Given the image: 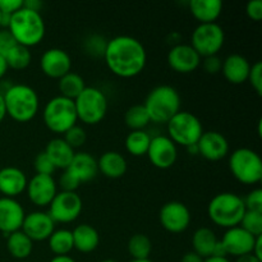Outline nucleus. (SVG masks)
Instances as JSON below:
<instances>
[{
	"instance_id": "1",
	"label": "nucleus",
	"mask_w": 262,
	"mask_h": 262,
	"mask_svg": "<svg viewBox=\"0 0 262 262\" xmlns=\"http://www.w3.org/2000/svg\"><path fill=\"white\" fill-rule=\"evenodd\" d=\"M104 60L109 71L120 78H133L141 74L147 64V51L136 37L115 36L107 40Z\"/></svg>"
},
{
	"instance_id": "2",
	"label": "nucleus",
	"mask_w": 262,
	"mask_h": 262,
	"mask_svg": "<svg viewBox=\"0 0 262 262\" xmlns=\"http://www.w3.org/2000/svg\"><path fill=\"white\" fill-rule=\"evenodd\" d=\"M3 97L7 115L18 123L31 122L40 109V97L28 84H10L3 91Z\"/></svg>"
},
{
	"instance_id": "3",
	"label": "nucleus",
	"mask_w": 262,
	"mask_h": 262,
	"mask_svg": "<svg viewBox=\"0 0 262 262\" xmlns=\"http://www.w3.org/2000/svg\"><path fill=\"white\" fill-rule=\"evenodd\" d=\"M8 31L12 33L18 45L30 49L38 45L43 40L46 25L41 13L23 7L22 9L12 14Z\"/></svg>"
},
{
	"instance_id": "4",
	"label": "nucleus",
	"mask_w": 262,
	"mask_h": 262,
	"mask_svg": "<svg viewBox=\"0 0 262 262\" xmlns=\"http://www.w3.org/2000/svg\"><path fill=\"white\" fill-rule=\"evenodd\" d=\"M181 95L169 84L156 86L146 96L143 106L147 112L150 122L166 124L171 118L181 112Z\"/></svg>"
},
{
	"instance_id": "5",
	"label": "nucleus",
	"mask_w": 262,
	"mask_h": 262,
	"mask_svg": "<svg viewBox=\"0 0 262 262\" xmlns=\"http://www.w3.org/2000/svg\"><path fill=\"white\" fill-rule=\"evenodd\" d=\"M246 212L243 197L233 192H222L211 199L207 205L209 219L224 229L238 227Z\"/></svg>"
},
{
	"instance_id": "6",
	"label": "nucleus",
	"mask_w": 262,
	"mask_h": 262,
	"mask_svg": "<svg viewBox=\"0 0 262 262\" xmlns=\"http://www.w3.org/2000/svg\"><path fill=\"white\" fill-rule=\"evenodd\" d=\"M42 120L45 127L56 135H64L78 123L74 100L54 96L45 104L42 110Z\"/></svg>"
},
{
	"instance_id": "7",
	"label": "nucleus",
	"mask_w": 262,
	"mask_h": 262,
	"mask_svg": "<svg viewBox=\"0 0 262 262\" xmlns=\"http://www.w3.org/2000/svg\"><path fill=\"white\" fill-rule=\"evenodd\" d=\"M77 118L86 125H96L106 117L109 102L107 97L100 89L86 86V89L74 100Z\"/></svg>"
},
{
	"instance_id": "8",
	"label": "nucleus",
	"mask_w": 262,
	"mask_h": 262,
	"mask_svg": "<svg viewBox=\"0 0 262 262\" xmlns=\"http://www.w3.org/2000/svg\"><path fill=\"white\" fill-rule=\"evenodd\" d=\"M229 169L239 183L251 186L262 181V160L252 148L239 147L229 156Z\"/></svg>"
},
{
	"instance_id": "9",
	"label": "nucleus",
	"mask_w": 262,
	"mask_h": 262,
	"mask_svg": "<svg viewBox=\"0 0 262 262\" xmlns=\"http://www.w3.org/2000/svg\"><path fill=\"white\" fill-rule=\"evenodd\" d=\"M168 137L177 146L189 147L197 145L204 133V127L199 118L189 112H179L168 123Z\"/></svg>"
},
{
	"instance_id": "10",
	"label": "nucleus",
	"mask_w": 262,
	"mask_h": 262,
	"mask_svg": "<svg viewBox=\"0 0 262 262\" xmlns=\"http://www.w3.org/2000/svg\"><path fill=\"white\" fill-rule=\"evenodd\" d=\"M225 43V32L219 23L199 25L191 36L189 45L201 58L217 55Z\"/></svg>"
},
{
	"instance_id": "11",
	"label": "nucleus",
	"mask_w": 262,
	"mask_h": 262,
	"mask_svg": "<svg viewBox=\"0 0 262 262\" xmlns=\"http://www.w3.org/2000/svg\"><path fill=\"white\" fill-rule=\"evenodd\" d=\"M83 209V202L77 192H58L51 204L49 205L48 214L54 223L69 224L77 220Z\"/></svg>"
},
{
	"instance_id": "12",
	"label": "nucleus",
	"mask_w": 262,
	"mask_h": 262,
	"mask_svg": "<svg viewBox=\"0 0 262 262\" xmlns=\"http://www.w3.org/2000/svg\"><path fill=\"white\" fill-rule=\"evenodd\" d=\"M159 220L166 232L178 234L188 229L192 216L187 205L179 201H170L164 204L160 209Z\"/></svg>"
},
{
	"instance_id": "13",
	"label": "nucleus",
	"mask_w": 262,
	"mask_h": 262,
	"mask_svg": "<svg viewBox=\"0 0 262 262\" xmlns=\"http://www.w3.org/2000/svg\"><path fill=\"white\" fill-rule=\"evenodd\" d=\"M146 155L155 168L165 170L176 164L177 159H178V147L168 136L159 135L151 137V142Z\"/></svg>"
},
{
	"instance_id": "14",
	"label": "nucleus",
	"mask_w": 262,
	"mask_h": 262,
	"mask_svg": "<svg viewBox=\"0 0 262 262\" xmlns=\"http://www.w3.org/2000/svg\"><path fill=\"white\" fill-rule=\"evenodd\" d=\"M28 200L37 207H49L54 197L58 193V184L53 176L35 174L28 181L27 188Z\"/></svg>"
},
{
	"instance_id": "15",
	"label": "nucleus",
	"mask_w": 262,
	"mask_h": 262,
	"mask_svg": "<svg viewBox=\"0 0 262 262\" xmlns=\"http://www.w3.org/2000/svg\"><path fill=\"white\" fill-rule=\"evenodd\" d=\"M202 58L189 43H177L169 50L168 64L174 72L188 74L201 66Z\"/></svg>"
},
{
	"instance_id": "16",
	"label": "nucleus",
	"mask_w": 262,
	"mask_h": 262,
	"mask_svg": "<svg viewBox=\"0 0 262 262\" xmlns=\"http://www.w3.org/2000/svg\"><path fill=\"white\" fill-rule=\"evenodd\" d=\"M22 230L32 242L48 241L55 230V223L45 211H32L26 214L22 224Z\"/></svg>"
},
{
	"instance_id": "17",
	"label": "nucleus",
	"mask_w": 262,
	"mask_h": 262,
	"mask_svg": "<svg viewBox=\"0 0 262 262\" xmlns=\"http://www.w3.org/2000/svg\"><path fill=\"white\" fill-rule=\"evenodd\" d=\"M41 72L46 77L53 79H60L71 72L72 59L66 50L59 48H51L43 51L40 58Z\"/></svg>"
},
{
	"instance_id": "18",
	"label": "nucleus",
	"mask_w": 262,
	"mask_h": 262,
	"mask_svg": "<svg viewBox=\"0 0 262 262\" xmlns=\"http://www.w3.org/2000/svg\"><path fill=\"white\" fill-rule=\"evenodd\" d=\"M260 237V235H258ZM256 238L248 232H246L239 225L230 229L225 230L224 235L220 239L223 247L225 248L227 256H234L241 257L243 255L252 253L253 246H255Z\"/></svg>"
},
{
	"instance_id": "19",
	"label": "nucleus",
	"mask_w": 262,
	"mask_h": 262,
	"mask_svg": "<svg viewBox=\"0 0 262 262\" xmlns=\"http://www.w3.org/2000/svg\"><path fill=\"white\" fill-rule=\"evenodd\" d=\"M26 211L20 202L9 197H0V232L8 237L22 229Z\"/></svg>"
},
{
	"instance_id": "20",
	"label": "nucleus",
	"mask_w": 262,
	"mask_h": 262,
	"mask_svg": "<svg viewBox=\"0 0 262 262\" xmlns=\"http://www.w3.org/2000/svg\"><path fill=\"white\" fill-rule=\"evenodd\" d=\"M199 155L209 161H219L229 154V142L224 135L216 130H207L202 133L197 142Z\"/></svg>"
},
{
	"instance_id": "21",
	"label": "nucleus",
	"mask_w": 262,
	"mask_h": 262,
	"mask_svg": "<svg viewBox=\"0 0 262 262\" xmlns=\"http://www.w3.org/2000/svg\"><path fill=\"white\" fill-rule=\"evenodd\" d=\"M27 183V176L17 166H4L0 169V193L3 197L15 199L26 192Z\"/></svg>"
},
{
	"instance_id": "22",
	"label": "nucleus",
	"mask_w": 262,
	"mask_h": 262,
	"mask_svg": "<svg viewBox=\"0 0 262 262\" xmlns=\"http://www.w3.org/2000/svg\"><path fill=\"white\" fill-rule=\"evenodd\" d=\"M250 69L251 63L241 54H230L223 60L222 73L232 84H242L247 82Z\"/></svg>"
},
{
	"instance_id": "23",
	"label": "nucleus",
	"mask_w": 262,
	"mask_h": 262,
	"mask_svg": "<svg viewBox=\"0 0 262 262\" xmlns=\"http://www.w3.org/2000/svg\"><path fill=\"white\" fill-rule=\"evenodd\" d=\"M67 170L79 182V183H84V182H90L92 179L96 178L99 174V168H97V160L95 156H92L89 152H76L73 159H72L71 164H69Z\"/></svg>"
},
{
	"instance_id": "24",
	"label": "nucleus",
	"mask_w": 262,
	"mask_h": 262,
	"mask_svg": "<svg viewBox=\"0 0 262 262\" xmlns=\"http://www.w3.org/2000/svg\"><path fill=\"white\" fill-rule=\"evenodd\" d=\"M97 168L106 178L118 179L127 173L128 163L122 154L117 151H106L97 160Z\"/></svg>"
},
{
	"instance_id": "25",
	"label": "nucleus",
	"mask_w": 262,
	"mask_h": 262,
	"mask_svg": "<svg viewBox=\"0 0 262 262\" xmlns=\"http://www.w3.org/2000/svg\"><path fill=\"white\" fill-rule=\"evenodd\" d=\"M45 154L55 169L66 170L68 169L76 151L63 140V137H56L49 141L45 147Z\"/></svg>"
},
{
	"instance_id": "26",
	"label": "nucleus",
	"mask_w": 262,
	"mask_h": 262,
	"mask_svg": "<svg viewBox=\"0 0 262 262\" xmlns=\"http://www.w3.org/2000/svg\"><path fill=\"white\" fill-rule=\"evenodd\" d=\"M189 10L200 25L216 23L223 12V3L220 0H191Z\"/></svg>"
},
{
	"instance_id": "27",
	"label": "nucleus",
	"mask_w": 262,
	"mask_h": 262,
	"mask_svg": "<svg viewBox=\"0 0 262 262\" xmlns=\"http://www.w3.org/2000/svg\"><path fill=\"white\" fill-rule=\"evenodd\" d=\"M73 247L81 253H91L99 247L100 235L95 227L89 224H79L72 230Z\"/></svg>"
},
{
	"instance_id": "28",
	"label": "nucleus",
	"mask_w": 262,
	"mask_h": 262,
	"mask_svg": "<svg viewBox=\"0 0 262 262\" xmlns=\"http://www.w3.org/2000/svg\"><path fill=\"white\" fill-rule=\"evenodd\" d=\"M217 237L214 230L210 228H199L192 235V246L193 252H196L200 257L205 258L211 257L214 253L215 246L217 243Z\"/></svg>"
},
{
	"instance_id": "29",
	"label": "nucleus",
	"mask_w": 262,
	"mask_h": 262,
	"mask_svg": "<svg viewBox=\"0 0 262 262\" xmlns=\"http://www.w3.org/2000/svg\"><path fill=\"white\" fill-rule=\"evenodd\" d=\"M7 250L12 257L25 260L32 253L33 242L22 230H17L7 237Z\"/></svg>"
},
{
	"instance_id": "30",
	"label": "nucleus",
	"mask_w": 262,
	"mask_h": 262,
	"mask_svg": "<svg viewBox=\"0 0 262 262\" xmlns=\"http://www.w3.org/2000/svg\"><path fill=\"white\" fill-rule=\"evenodd\" d=\"M49 248L55 256H68L74 250L73 235L69 229H55L48 239Z\"/></svg>"
},
{
	"instance_id": "31",
	"label": "nucleus",
	"mask_w": 262,
	"mask_h": 262,
	"mask_svg": "<svg viewBox=\"0 0 262 262\" xmlns=\"http://www.w3.org/2000/svg\"><path fill=\"white\" fill-rule=\"evenodd\" d=\"M151 142V136L146 130H130L125 137L124 146L129 155L141 158L147 154Z\"/></svg>"
},
{
	"instance_id": "32",
	"label": "nucleus",
	"mask_w": 262,
	"mask_h": 262,
	"mask_svg": "<svg viewBox=\"0 0 262 262\" xmlns=\"http://www.w3.org/2000/svg\"><path fill=\"white\" fill-rule=\"evenodd\" d=\"M58 87L59 91H60V96L76 100L78 95L86 89V83H84V79L78 73L69 72V73H67L66 76L59 79Z\"/></svg>"
},
{
	"instance_id": "33",
	"label": "nucleus",
	"mask_w": 262,
	"mask_h": 262,
	"mask_svg": "<svg viewBox=\"0 0 262 262\" xmlns=\"http://www.w3.org/2000/svg\"><path fill=\"white\" fill-rule=\"evenodd\" d=\"M4 58L8 64V68L14 69V71H23V69L30 67L31 61H32V54H31L28 48H25V46L15 43L5 54Z\"/></svg>"
},
{
	"instance_id": "34",
	"label": "nucleus",
	"mask_w": 262,
	"mask_h": 262,
	"mask_svg": "<svg viewBox=\"0 0 262 262\" xmlns=\"http://www.w3.org/2000/svg\"><path fill=\"white\" fill-rule=\"evenodd\" d=\"M152 251V242L145 234H135L128 241V252L132 260H146L150 258Z\"/></svg>"
},
{
	"instance_id": "35",
	"label": "nucleus",
	"mask_w": 262,
	"mask_h": 262,
	"mask_svg": "<svg viewBox=\"0 0 262 262\" xmlns=\"http://www.w3.org/2000/svg\"><path fill=\"white\" fill-rule=\"evenodd\" d=\"M124 123L130 130H145L151 122L143 105H133L125 112Z\"/></svg>"
},
{
	"instance_id": "36",
	"label": "nucleus",
	"mask_w": 262,
	"mask_h": 262,
	"mask_svg": "<svg viewBox=\"0 0 262 262\" xmlns=\"http://www.w3.org/2000/svg\"><path fill=\"white\" fill-rule=\"evenodd\" d=\"M107 40L102 35H90L89 37L84 40L83 49L89 55L94 56V58H104L105 49H106Z\"/></svg>"
},
{
	"instance_id": "37",
	"label": "nucleus",
	"mask_w": 262,
	"mask_h": 262,
	"mask_svg": "<svg viewBox=\"0 0 262 262\" xmlns=\"http://www.w3.org/2000/svg\"><path fill=\"white\" fill-rule=\"evenodd\" d=\"M239 227L243 228L250 234H252L253 237L262 235V212L247 211L246 210Z\"/></svg>"
},
{
	"instance_id": "38",
	"label": "nucleus",
	"mask_w": 262,
	"mask_h": 262,
	"mask_svg": "<svg viewBox=\"0 0 262 262\" xmlns=\"http://www.w3.org/2000/svg\"><path fill=\"white\" fill-rule=\"evenodd\" d=\"M63 140L66 141V142L68 143L73 150H76V148L82 147V146L86 143L87 133L83 127L76 124L74 127H72L71 129H68L66 133H64Z\"/></svg>"
},
{
	"instance_id": "39",
	"label": "nucleus",
	"mask_w": 262,
	"mask_h": 262,
	"mask_svg": "<svg viewBox=\"0 0 262 262\" xmlns=\"http://www.w3.org/2000/svg\"><path fill=\"white\" fill-rule=\"evenodd\" d=\"M33 168H35L36 174H41V176H53L55 173V166L48 158L45 151L37 154V156L33 160Z\"/></svg>"
},
{
	"instance_id": "40",
	"label": "nucleus",
	"mask_w": 262,
	"mask_h": 262,
	"mask_svg": "<svg viewBox=\"0 0 262 262\" xmlns=\"http://www.w3.org/2000/svg\"><path fill=\"white\" fill-rule=\"evenodd\" d=\"M243 202H245V206L247 211L262 212V189H252V191L243 199Z\"/></svg>"
},
{
	"instance_id": "41",
	"label": "nucleus",
	"mask_w": 262,
	"mask_h": 262,
	"mask_svg": "<svg viewBox=\"0 0 262 262\" xmlns=\"http://www.w3.org/2000/svg\"><path fill=\"white\" fill-rule=\"evenodd\" d=\"M248 82L251 83L252 89L257 92V95L262 94V63L256 61L251 66L250 74H248Z\"/></svg>"
},
{
	"instance_id": "42",
	"label": "nucleus",
	"mask_w": 262,
	"mask_h": 262,
	"mask_svg": "<svg viewBox=\"0 0 262 262\" xmlns=\"http://www.w3.org/2000/svg\"><path fill=\"white\" fill-rule=\"evenodd\" d=\"M79 186H81V183L67 169L59 178V187L63 192H76Z\"/></svg>"
},
{
	"instance_id": "43",
	"label": "nucleus",
	"mask_w": 262,
	"mask_h": 262,
	"mask_svg": "<svg viewBox=\"0 0 262 262\" xmlns=\"http://www.w3.org/2000/svg\"><path fill=\"white\" fill-rule=\"evenodd\" d=\"M202 67H204L205 72L209 74H217L222 72L223 60L219 55L207 56V58H202L201 61Z\"/></svg>"
},
{
	"instance_id": "44",
	"label": "nucleus",
	"mask_w": 262,
	"mask_h": 262,
	"mask_svg": "<svg viewBox=\"0 0 262 262\" xmlns=\"http://www.w3.org/2000/svg\"><path fill=\"white\" fill-rule=\"evenodd\" d=\"M15 43L17 42L13 38L12 33L5 28H0V55L4 56Z\"/></svg>"
},
{
	"instance_id": "45",
	"label": "nucleus",
	"mask_w": 262,
	"mask_h": 262,
	"mask_svg": "<svg viewBox=\"0 0 262 262\" xmlns=\"http://www.w3.org/2000/svg\"><path fill=\"white\" fill-rule=\"evenodd\" d=\"M246 14L250 19L258 22L262 19V0H251L246 5Z\"/></svg>"
},
{
	"instance_id": "46",
	"label": "nucleus",
	"mask_w": 262,
	"mask_h": 262,
	"mask_svg": "<svg viewBox=\"0 0 262 262\" xmlns=\"http://www.w3.org/2000/svg\"><path fill=\"white\" fill-rule=\"evenodd\" d=\"M23 8V0H0V12L3 14H14Z\"/></svg>"
},
{
	"instance_id": "47",
	"label": "nucleus",
	"mask_w": 262,
	"mask_h": 262,
	"mask_svg": "<svg viewBox=\"0 0 262 262\" xmlns=\"http://www.w3.org/2000/svg\"><path fill=\"white\" fill-rule=\"evenodd\" d=\"M23 7L30 10H33V12L40 13V10L43 7V3L41 0H23Z\"/></svg>"
},
{
	"instance_id": "48",
	"label": "nucleus",
	"mask_w": 262,
	"mask_h": 262,
	"mask_svg": "<svg viewBox=\"0 0 262 262\" xmlns=\"http://www.w3.org/2000/svg\"><path fill=\"white\" fill-rule=\"evenodd\" d=\"M181 262H204V258L200 257L196 252L191 251V252L184 253V256L182 257Z\"/></svg>"
},
{
	"instance_id": "49",
	"label": "nucleus",
	"mask_w": 262,
	"mask_h": 262,
	"mask_svg": "<svg viewBox=\"0 0 262 262\" xmlns=\"http://www.w3.org/2000/svg\"><path fill=\"white\" fill-rule=\"evenodd\" d=\"M252 253L258 258V260L262 261V235L256 238V242H255V246H253Z\"/></svg>"
},
{
	"instance_id": "50",
	"label": "nucleus",
	"mask_w": 262,
	"mask_h": 262,
	"mask_svg": "<svg viewBox=\"0 0 262 262\" xmlns=\"http://www.w3.org/2000/svg\"><path fill=\"white\" fill-rule=\"evenodd\" d=\"M235 262H262L261 260H258L253 253H248V255H243L241 257H237V261Z\"/></svg>"
},
{
	"instance_id": "51",
	"label": "nucleus",
	"mask_w": 262,
	"mask_h": 262,
	"mask_svg": "<svg viewBox=\"0 0 262 262\" xmlns=\"http://www.w3.org/2000/svg\"><path fill=\"white\" fill-rule=\"evenodd\" d=\"M8 69L9 68H8V64H7V61H5V58L4 56L0 55V79H2L5 74H7Z\"/></svg>"
},
{
	"instance_id": "52",
	"label": "nucleus",
	"mask_w": 262,
	"mask_h": 262,
	"mask_svg": "<svg viewBox=\"0 0 262 262\" xmlns=\"http://www.w3.org/2000/svg\"><path fill=\"white\" fill-rule=\"evenodd\" d=\"M5 117H7V110H5L4 97H3V94L0 92V123L5 119Z\"/></svg>"
},
{
	"instance_id": "53",
	"label": "nucleus",
	"mask_w": 262,
	"mask_h": 262,
	"mask_svg": "<svg viewBox=\"0 0 262 262\" xmlns=\"http://www.w3.org/2000/svg\"><path fill=\"white\" fill-rule=\"evenodd\" d=\"M50 262H77L71 256H54Z\"/></svg>"
},
{
	"instance_id": "54",
	"label": "nucleus",
	"mask_w": 262,
	"mask_h": 262,
	"mask_svg": "<svg viewBox=\"0 0 262 262\" xmlns=\"http://www.w3.org/2000/svg\"><path fill=\"white\" fill-rule=\"evenodd\" d=\"M204 262H232L228 257H216V256H211V257L205 258Z\"/></svg>"
},
{
	"instance_id": "55",
	"label": "nucleus",
	"mask_w": 262,
	"mask_h": 262,
	"mask_svg": "<svg viewBox=\"0 0 262 262\" xmlns=\"http://www.w3.org/2000/svg\"><path fill=\"white\" fill-rule=\"evenodd\" d=\"M187 151H188L191 155H199V147H197V145L189 146V147H187Z\"/></svg>"
},
{
	"instance_id": "56",
	"label": "nucleus",
	"mask_w": 262,
	"mask_h": 262,
	"mask_svg": "<svg viewBox=\"0 0 262 262\" xmlns=\"http://www.w3.org/2000/svg\"><path fill=\"white\" fill-rule=\"evenodd\" d=\"M129 262H154V261H151L150 258H146V260H132Z\"/></svg>"
},
{
	"instance_id": "57",
	"label": "nucleus",
	"mask_w": 262,
	"mask_h": 262,
	"mask_svg": "<svg viewBox=\"0 0 262 262\" xmlns=\"http://www.w3.org/2000/svg\"><path fill=\"white\" fill-rule=\"evenodd\" d=\"M101 262H118V261H115V260H112V258H107V260H102Z\"/></svg>"
},
{
	"instance_id": "58",
	"label": "nucleus",
	"mask_w": 262,
	"mask_h": 262,
	"mask_svg": "<svg viewBox=\"0 0 262 262\" xmlns=\"http://www.w3.org/2000/svg\"><path fill=\"white\" fill-rule=\"evenodd\" d=\"M0 22H2V12H0Z\"/></svg>"
}]
</instances>
